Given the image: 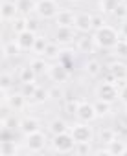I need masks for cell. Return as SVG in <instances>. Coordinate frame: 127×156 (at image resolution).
Returning a JSON list of instances; mask_svg holds the SVG:
<instances>
[{
	"mask_svg": "<svg viewBox=\"0 0 127 156\" xmlns=\"http://www.w3.org/2000/svg\"><path fill=\"white\" fill-rule=\"evenodd\" d=\"M92 37H94V42H96L98 50H112L120 41L118 28H114L111 24H105L100 30H96L92 33Z\"/></svg>",
	"mask_w": 127,
	"mask_h": 156,
	"instance_id": "1",
	"label": "cell"
},
{
	"mask_svg": "<svg viewBox=\"0 0 127 156\" xmlns=\"http://www.w3.org/2000/svg\"><path fill=\"white\" fill-rule=\"evenodd\" d=\"M48 145H50V138H48V134L42 129L22 136V149H24V152L37 154V152H42Z\"/></svg>",
	"mask_w": 127,
	"mask_h": 156,
	"instance_id": "2",
	"label": "cell"
},
{
	"mask_svg": "<svg viewBox=\"0 0 127 156\" xmlns=\"http://www.w3.org/2000/svg\"><path fill=\"white\" fill-rule=\"evenodd\" d=\"M74 149H76V140L70 134V130L61 132V134H53L50 138V151L52 152L68 154V152H74Z\"/></svg>",
	"mask_w": 127,
	"mask_h": 156,
	"instance_id": "3",
	"label": "cell"
},
{
	"mask_svg": "<svg viewBox=\"0 0 127 156\" xmlns=\"http://www.w3.org/2000/svg\"><path fill=\"white\" fill-rule=\"evenodd\" d=\"M70 134L74 136L76 143H96V130L90 123L78 119L70 125Z\"/></svg>",
	"mask_w": 127,
	"mask_h": 156,
	"instance_id": "4",
	"label": "cell"
},
{
	"mask_svg": "<svg viewBox=\"0 0 127 156\" xmlns=\"http://www.w3.org/2000/svg\"><path fill=\"white\" fill-rule=\"evenodd\" d=\"M78 37H79V33L76 31V28H70V26H55L52 35H50V39L63 48H68V46L76 44Z\"/></svg>",
	"mask_w": 127,
	"mask_h": 156,
	"instance_id": "5",
	"label": "cell"
},
{
	"mask_svg": "<svg viewBox=\"0 0 127 156\" xmlns=\"http://www.w3.org/2000/svg\"><path fill=\"white\" fill-rule=\"evenodd\" d=\"M48 79L55 85H65L72 79V70L61 61H53L50 64V70H48Z\"/></svg>",
	"mask_w": 127,
	"mask_h": 156,
	"instance_id": "6",
	"label": "cell"
},
{
	"mask_svg": "<svg viewBox=\"0 0 127 156\" xmlns=\"http://www.w3.org/2000/svg\"><path fill=\"white\" fill-rule=\"evenodd\" d=\"M94 96H96V99H103V101H109V103L120 101L118 87L114 83H109V81H100L94 88Z\"/></svg>",
	"mask_w": 127,
	"mask_h": 156,
	"instance_id": "7",
	"label": "cell"
},
{
	"mask_svg": "<svg viewBox=\"0 0 127 156\" xmlns=\"http://www.w3.org/2000/svg\"><path fill=\"white\" fill-rule=\"evenodd\" d=\"M59 2L57 0H35V15L42 20H53L59 13Z\"/></svg>",
	"mask_w": 127,
	"mask_h": 156,
	"instance_id": "8",
	"label": "cell"
},
{
	"mask_svg": "<svg viewBox=\"0 0 127 156\" xmlns=\"http://www.w3.org/2000/svg\"><path fill=\"white\" fill-rule=\"evenodd\" d=\"M6 105L9 107V110L11 112H17V114H22L28 107H30V98L22 92V90H19V92H15V90H11L9 92V96H8V101H6Z\"/></svg>",
	"mask_w": 127,
	"mask_h": 156,
	"instance_id": "9",
	"label": "cell"
},
{
	"mask_svg": "<svg viewBox=\"0 0 127 156\" xmlns=\"http://www.w3.org/2000/svg\"><path fill=\"white\" fill-rule=\"evenodd\" d=\"M17 17H20V9H19L17 0H2V4H0V19H2V22L9 24Z\"/></svg>",
	"mask_w": 127,
	"mask_h": 156,
	"instance_id": "10",
	"label": "cell"
},
{
	"mask_svg": "<svg viewBox=\"0 0 127 156\" xmlns=\"http://www.w3.org/2000/svg\"><path fill=\"white\" fill-rule=\"evenodd\" d=\"M76 119L79 121H85V123H94L98 119V114H96V108H94V103L90 101H79V107H78V114H76Z\"/></svg>",
	"mask_w": 127,
	"mask_h": 156,
	"instance_id": "11",
	"label": "cell"
},
{
	"mask_svg": "<svg viewBox=\"0 0 127 156\" xmlns=\"http://www.w3.org/2000/svg\"><path fill=\"white\" fill-rule=\"evenodd\" d=\"M74 46H76L78 53H94L98 50L92 33H79V37H78V41H76Z\"/></svg>",
	"mask_w": 127,
	"mask_h": 156,
	"instance_id": "12",
	"label": "cell"
},
{
	"mask_svg": "<svg viewBox=\"0 0 127 156\" xmlns=\"http://www.w3.org/2000/svg\"><path fill=\"white\" fill-rule=\"evenodd\" d=\"M78 33H94V26H92V13H78L76 15V24H74Z\"/></svg>",
	"mask_w": 127,
	"mask_h": 156,
	"instance_id": "13",
	"label": "cell"
},
{
	"mask_svg": "<svg viewBox=\"0 0 127 156\" xmlns=\"http://www.w3.org/2000/svg\"><path fill=\"white\" fill-rule=\"evenodd\" d=\"M42 129V121L37 118V116H22L20 118V127H19V132L24 136V134H30V132H35V130H41Z\"/></svg>",
	"mask_w": 127,
	"mask_h": 156,
	"instance_id": "14",
	"label": "cell"
},
{
	"mask_svg": "<svg viewBox=\"0 0 127 156\" xmlns=\"http://www.w3.org/2000/svg\"><path fill=\"white\" fill-rule=\"evenodd\" d=\"M76 11H72V9H68V8H61L59 9V13L55 15V19H53V24L55 26H70V28H74V24H76Z\"/></svg>",
	"mask_w": 127,
	"mask_h": 156,
	"instance_id": "15",
	"label": "cell"
},
{
	"mask_svg": "<svg viewBox=\"0 0 127 156\" xmlns=\"http://www.w3.org/2000/svg\"><path fill=\"white\" fill-rule=\"evenodd\" d=\"M103 70H105V66H103V64H101V61H100V59H96V57L87 59V61H85V64H83V72H85L89 77H92V79H96V77L103 75Z\"/></svg>",
	"mask_w": 127,
	"mask_h": 156,
	"instance_id": "16",
	"label": "cell"
},
{
	"mask_svg": "<svg viewBox=\"0 0 127 156\" xmlns=\"http://www.w3.org/2000/svg\"><path fill=\"white\" fill-rule=\"evenodd\" d=\"M35 39H37V33L31 31V30H24L22 33L15 35V41L19 42V46L22 48V51H31L33 44H35Z\"/></svg>",
	"mask_w": 127,
	"mask_h": 156,
	"instance_id": "17",
	"label": "cell"
},
{
	"mask_svg": "<svg viewBox=\"0 0 127 156\" xmlns=\"http://www.w3.org/2000/svg\"><path fill=\"white\" fill-rule=\"evenodd\" d=\"M116 136H118V130H116V129H112V127H100V129L96 130V143L107 147Z\"/></svg>",
	"mask_w": 127,
	"mask_h": 156,
	"instance_id": "18",
	"label": "cell"
},
{
	"mask_svg": "<svg viewBox=\"0 0 127 156\" xmlns=\"http://www.w3.org/2000/svg\"><path fill=\"white\" fill-rule=\"evenodd\" d=\"M0 152H2V156H17L20 152H24L22 149V141H15V140H4L2 143H0Z\"/></svg>",
	"mask_w": 127,
	"mask_h": 156,
	"instance_id": "19",
	"label": "cell"
},
{
	"mask_svg": "<svg viewBox=\"0 0 127 156\" xmlns=\"http://www.w3.org/2000/svg\"><path fill=\"white\" fill-rule=\"evenodd\" d=\"M107 70L112 73L114 81H127V64H125L123 61H120V59L112 61V62L107 66Z\"/></svg>",
	"mask_w": 127,
	"mask_h": 156,
	"instance_id": "20",
	"label": "cell"
},
{
	"mask_svg": "<svg viewBox=\"0 0 127 156\" xmlns=\"http://www.w3.org/2000/svg\"><path fill=\"white\" fill-rule=\"evenodd\" d=\"M17 79H19L20 85H24V83H35V81L39 79V75L35 73V70H33L31 64L28 62V64H22V66L19 68V72H17Z\"/></svg>",
	"mask_w": 127,
	"mask_h": 156,
	"instance_id": "21",
	"label": "cell"
},
{
	"mask_svg": "<svg viewBox=\"0 0 127 156\" xmlns=\"http://www.w3.org/2000/svg\"><path fill=\"white\" fill-rule=\"evenodd\" d=\"M30 64H31V68L35 70V73L39 75V77H42V75H48V70H50V61L48 59H44V57H39V55H33L31 59H30Z\"/></svg>",
	"mask_w": 127,
	"mask_h": 156,
	"instance_id": "22",
	"label": "cell"
},
{
	"mask_svg": "<svg viewBox=\"0 0 127 156\" xmlns=\"http://www.w3.org/2000/svg\"><path fill=\"white\" fill-rule=\"evenodd\" d=\"M2 51H4V57H6V59H13V61H15V59L20 57L22 48L19 46V42H17L15 39H11V41H6V42H4Z\"/></svg>",
	"mask_w": 127,
	"mask_h": 156,
	"instance_id": "23",
	"label": "cell"
},
{
	"mask_svg": "<svg viewBox=\"0 0 127 156\" xmlns=\"http://www.w3.org/2000/svg\"><path fill=\"white\" fill-rule=\"evenodd\" d=\"M48 134H61V132H67V130H70V125L63 119V118H53V119H50L48 121Z\"/></svg>",
	"mask_w": 127,
	"mask_h": 156,
	"instance_id": "24",
	"label": "cell"
},
{
	"mask_svg": "<svg viewBox=\"0 0 127 156\" xmlns=\"http://www.w3.org/2000/svg\"><path fill=\"white\" fill-rule=\"evenodd\" d=\"M107 152H109V154H114V156L127 154V141L122 140L120 136H116V138L107 145Z\"/></svg>",
	"mask_w": 127,
	"mask_h": 156,
	"instance_id": "25",
	"label": "cell"
},
{
	"mask_svg": "<svg viewBox=\"0 0 127 156\" xmlns=\"http://www.w3.org/2000/svg\"><path fill=\"white\" fill-rule=\"evenodd\" d=\"M63 46H59L57 42H53V41H50V44L46 46V50H44V59H48L50 62H53V61H59L61 59V55H63Z\"/></svg>",
	"mask_w": 127,
	"mask_h": 156,
	"instance_id": "26",
	"label": "cell"
},
{
	"mask_svg": "<svg viewBox=\"0 0 127 156\" xmlns=\"http://www.w3.org/2000/svg\"><path fill=\"white\" fill-rule=\"evenodd\" d=\"M50 101V92H48V88H44V87H37V90L33 92V96L30 98V103L31 105H44V103H48Z\"/></svg>",
	"mask_w": 127,
	"mask_h": 156,
	"instance_id": "27",
	"label": "cell"
},
{
	"mask_svg": "<svg viewBox=\"0 0 127 156\" xmlns=\"http://www.w3.org/2000/svg\"><path fill=\"white\" fill-rule=\"evenodd\" d=\"M120 2L122 0H98V13H101L105 17H111Z\"/></svg>",
	"mask_w": 127,
	"mask_h": 156,
	"instance_id": "28",
	"label": "cell"
},
{
	"mask_svg": "<svg viewBox=\"0 0 127 156\" xmlns=\"http://www.w3.org/2000/svg\"><path fill=\"white\" fill-rule=\"evenodd\" d=\"M50 41H52V39H48L44 33H37V39H35V44H33V50H31V53H33V55H39V57H42V55H44V50H46V46L50 44Z\"/></svg>",
	"mask_w": 127,
	"mask_h": 156,
	"instance_id": "29",
	"label": "cell"
},
{
	"mask_svg": "<svg viewBox=\"0 0 127 156\" xmlns=\"http://www.w3.org/2000/svg\"><path fill=\"white\" fill-rule=\"evenodd\" d=\"M112 105L114 103H109V101H103V99H96L94 101V108H96L98 118H109L112 114Z\"/></svg>",
	"mask_w": 127,
	"mask_h": 156,
	"instance_id": "30",
	"label": "cell"
},
{
	"mask_svg": "<svg viewBox=\"0 0 127 156\" xmlns=\"http://www.w3.org/2000/svg\"><path fill=\"white\" fill-rule=\"evenodd\" d=\"M9 28H11V33H13V35H19V33H22L24 30H28V19H26L24 15H20V17H17L13 22H9Z\"/></svg>",
	"mask_w": 127,
	"mask_h": 156,
	"instance_id": "31",
	"label": "cell"
},
{
	"mask_svg": "<svg viewBox=\"0 0 127 156\" xmlns=\"http://www.w3.org/2000/svg\"><path fill=\"white\" fill-rule=\"evenodd\" d=\"M15 87V77L9 73V72H4L0 75V90H8L11 92V88Z\"/></svg>",
	"mask_w": 127,
	"mask_h": 156,
	"instance_id": "32",
	"label": "cell"
},
{
	"mask_svg": "<svg viewBox=\"0 0 127 156\" xmlns=\"http://www.w3.org/2000/svg\"><path fill=\"white\" fill-rule=\"evenodd\" d=\"M19 4V9H20V15L28 17L35 11V0H17Z\"/></svg>",
	"mask_w": 127,
	"mask_h": 156,
	"instance_id": "33",
	"label": "cell"
},
{
	"mask_svg": "<svg viewBox=\"0 0 127 156\" xmlns=\"http://www.w3.org/2000/svg\"><path fill=\"white\" fill-rule=\"evenodd\" d=\"M114 20H118V24L122 22V20H125L127 19V4L125 2H120L118 6H116V9L112 11V15H111Z\"/></svg>",
	"mask_w": 127,
	"mask_h": 156,
	"instance_id": "34",
	"label": "cell"
},
{
	"mask_svg": "<svg viewBox=\"0 0 127 156\" xmlns=\"http://www.w3.org/2000/svg\"><path fill=\"white\" fill-rule=\"evenodd\" d=\"M79 101L81 99H67L65 101V112L68 114V116H72V118H76V114H78V107H79Z\"/></svg>",
	"mask_w": 127,
	"mask_h": 156,
	"instance_id": "35",
	"label": "cell"
},
{
	"mask_svg": "<svg viewBox=\"0 0 127 156\" xmlns=\"http://www.w3.org/2000/svg\"><path fill=\"white\" fill-rule=\"evenodd\" d=\"M26 19H28V30H31V31H35V33H41V20H42V19H39L35 13L28 15Z\"/></svg>",
	"mask_w": 127,
	"mask_h": 156,
	"instance_id": "36",
	"label": "cell"
},
{
	"mask_svg": "<svg viewBox=\"0 0 127 156\" xmlns=\"http://www.w3.org/2000/svg\"><path fill=\"white\" fill-rule=\"evenodd\" d=\"M48 92H50V101H59L65 98V90L61 88V85H55V83H53V87L48 88Z\"/></svg>",
	"mask_w": 127,
	"mask_h": 156,
	"instance_id": "37",
	"label": "cell"
},
{
	"mask_svg": "<svg viewBox=\"0 0 127 156\" xmlns=\"http://www.w3.org/2000/svg\"><path fill=\"white\" fill-rule=\"evenodd\" d=\"M112 51H114L116 57H127V41L125 39H120L118 44L112 48Z\"/></svg>",
	"mask_w": 127,
	"mask_h": 156,
	"instance_id": "38",
	"label": "cell"
},
{
	"mask_svg": "<svg viewBox=\"0 0 127 156\" xmlns=\"http://www.w3.org/2000/svg\"><path fill=\"white\" fill-rule=\"evenodd\" d=\"M74 152L76 154H90V152H94V149H92V143H76Z\"/></svg>",
	"mask_w": 127,
	"mask_h": 156,
	"instance_id": "39",
	"label": "cell"
},
{
	"mask_svg": "<svg viewBox=\"0 0 127 156\" xmlns=\"http://www.w3.org/2000/svg\"><path fill=\"white\" fill-rule=\"evenodd\" d=\"M107 22H105V15H101V13H92V26H94V31L96 30H100L101 26H105Z\"/></svg>",
	"mask_w": 127,
	"mask_h": 156,
	"instance_id": "40",
	"label": "cell"
},
{
	"mask_svg": "<svg viewBox=\"0 0 127 156\" xmlns=\"http://www.w3.org/2000/svg\"><path fill=\"white\" fill-rule=\"evenodd\" d=\"M37 87H39V83H37V81H35V83H24V85H20L22 92H24L28 98H31V96H33V92L37 90Z\"/></svg>",
	"mask_w": 127,
	"mask_h": 156,
	"instance_id": "41",
	"label": "cell"
},
{
	"mask_svg": "<svg viewBox=\"0 0 127 156\" xmlns=\"http://www.w3.org/2000/svg\"><path fill=\"white\" fill-rule=\"evenodd\" d=\"M118 33H120V39H125V41H127V19L120 22V26H118Z\"/></svg>",
	"mask_w": 127,
	"mask_h": 156,
	"instance_id": "42",
	"label": "cell"
},
{
	"mask_svg": "<svg viewBox=\"0 0 127 156\" xmlns=\"http://www.w3.org/2000/svg\"><path fill=\"white\" fill-rule=\"evenodd\" d=\"M120 101H122L123 105H127V83L120 88Z\"/></svg>",
	"mask_w": 127,
	"mask_h": 156,
	"instance_id": "43",
	"label": "cell"
},
{
	"mask_svg": "<svg viewBox=\"0 0 127 156\" xmlns=\"http://www.w3.org/2000/svg\"><path fill=\"white\" fill-rule=\"evenodd\" d=\"M67 2H74L76 4V2H81V0H67Z\"/></svg>",
	"mask_w": 127,
	"mask_h": 156,
	"instance_id": "44",
	"label": "cell"
},
{
	"mask_svg": "<svg viewBox=\"0 0 127 156\" xmlns=\"http://www.w3.org/2000/svg\"><path fill=\"white\" fill-rule=\"evenodd\" d=\"M123 112H125V116H127V105H125V107H123Z\"/></svg>",
	"mask_w": 127,
	"mask_h": 156,
	"instance_id": "45",
	"label": "cell"
},
{
	"mask_svg": "<svg viewBox=\"0 0 127 156\" xmlns=\"http://www.w3.org/2000/svg\"><path fill=\"white\" fill-rule=\"evenodd\" d=\"M122 2H125V4H127V0H122Z\"/></svg>",
	"mask_w": 127,
	"mask_h": 156,
	"instance_id": "46",
	"label": "cell"
}]
</instances>
